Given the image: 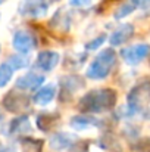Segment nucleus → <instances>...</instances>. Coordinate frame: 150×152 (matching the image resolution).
<instances>
[{
    "mask_svg": "<svg viewBox=\"0 0 150 152\" xmlns=\"http://www.w3.org/2000/svg\"><path fill=\"white\" fill-rule=\"evenodd\" d=\"M116 105V92L113 89H96L86 93L78 101V109L84 114H97L109 111Z\"/></svg>",
    "mask_w": 150,
    "mask_h": 152,
    "instance_id": "nucleus-1",
    "label": "nucleus"
},
{
    "mask_svg": "<svg viewBox=\"0 0 150 152\" xmlns=\"http://www.w3.org/2000/svg\"><path fill=\"white\" fill-rule=\"evenodd\" d=\"M115 65H116L115 50L110 48L103 49L90 64V66L87 69V77L91 80H103L112 72Z\"/></svg>",
    "mask_w": 150,
    "mask_h": 152,
    "instance_id": "nucleus-2",
    "label": "nucleus"
},
{
    "mask_svg": "<svg viewBox=\"0 0 150 152\" xmlns=\"http://www.w3.org/2000/svg\"><path fill=\"white\" fill-rule=\"evenodd\" d=\"M150 102V80H144L137 83L127 96L128 111L131 114L144 112L147 109V103Z\"/></svg>",
    "mask_w": 150,
    "mask_h": 152,
    "instance_id": "nucleus-3",
    "label": "nucleus"
},
{
    "mask_svg": "<svg viewBox=\"0 0 150 152\" xmlns=\"http://www.w3.org/2000/svg\"><path fill=\"white\" fill-rule=\"evenodd\" d=\"M150 53V46L146 43H140V45H134V46H128L125 49L121 50V56L125 61V64L128 65H137L140 64L143 59H146Z\"/></svg>",
    "mask_w": 150,
    "mask_h": 152,
    "instance_id": "nucleus-4",
    "label": "nucleus"
},
{
    "mask_svg": "<svg viewBox=\"0 0 150 152\" xmlns=\"http://www.w3.org/2000/svg\"><path fill=\"white\" fill-rule=\"evenodd\" d=\"M59 53L57 52H53V50H44V52H40L38 58H37V65L40 69L49 72V71H53L57 64H59Z\"/></svg>",
    "mask_w": 150,
    "mask_h": 152,
    "instance_id": "nucleus-5",
    "label": "nucleus"
},
{
    "mask_svg": "<svg viewBox=\"0 0 150 152\" xmlns=\"http://www.w3.org/2000/svg\"><path fill=\"white\" fill-rule=\"evenodd\" d=\"M84 86V81L78 77V75H65L60 78V96H66L71 98L72 93H75L78 89H81Z\"/></svg>",
    "mask_w": 150,
    "mask_h": 152,
    "instance_id": "nucleus-6",
    "label": "nucleus"
},
{
    "mask_svg": "<svg viewBox=\"0 0 150 152\" xmlns=\"http://www.w3.org/2000/svg\"><path fill=\"white\" fill-rule=\"evenodd\" d=\"M133 34H134V25L133 24H124L112 33L109 42H110L112 46H121L127 40H130L133 37Z\"/></svg>",
    "mask_w": 150,
    "mask_h": 152,
    "instance_id": "nucleus-7",
    "label": "nucleus"
},
{
    "mask_svg": "<svg viewBox=\"0 0 150 152\" xmlns=\"http://www.w3.org/2000/svg\"><path fill=\"white\" fill-rule=\"evenodd\" d=\"M75 134H71V133H56L51 136L50 139V146L51 149H56V151H62V149H69L77 140H75Z\"/></svg>",
    "mask_w": 150,
    "mask_h": 152,
    "instance_id": "nucleus-8",
    "label": "nucleus"
},
{
    "mask_svg": "<svg viewBox=\"0 0 150 152\" xmlns=\"http://www.w3.org/2000/svg\"><path fill=\"white\" fill-rule=\"evenodd\" d=\"M69 124L74 130L81 132V130H86L90 127H99L100 120L94 118V117H88V115H77V117H72Z\"/></svg>",
    "mask_w": 150,
    "mask_h": 152,
    "instance_id": "nucleus-9",
    "label": "nucleus"
},
{
    "mask_svg": "<svg viewBox=\"0 0 150 152\" xmlns=\"http://www.w3.org/2000/svg\"><path fill=\"white\" fill-rule=\"evenodd\" d=\"M43 83H44V75L37 74V72H30L18 80V86L24 89H37Z\"/></svg>",
    "mask_w": 150,
    "mask_h": 152,
    "instance_id": "nucleus-10",
    "label": "nucleus"
},
{
    "mask_svg": "<svg viewBox=\"0 0 150 152\" xmlns=\"http://www.w3.org/2000/svg\"><path fill=\"white\" fill-rule=\"evenodd\" d=\"M34 46H36V40H34V37L30 33L21 31V33L16 34V37H15V48L19 52H28L31 50Z\"/></svg>",
    "mask_w": 150,
    "mask_h": 152,
    "instance_id": "nucleus-11",
    "label": "nucleus"
},
{
    "mask_svg": "<svg viewBox=\"0 0 150 152\" xmlns=\"http://www.w3.org/2000/svg\"><path fill=\"white\" fill-rule=\"evenodd\" d=\"M54 96H56V86L54 84H47V86H44L43 89H40L37 92V95L34 96V102L37 105L44 106V105H47V103L53 101Z\"/></svg>",
    "mask_w": 150,
    "mask_h": 152,
    "instance_id": "nucleus-12",
    "label": "nucleus"
},
{
    "mask_svg": "<svg viewBox=\"0 0 150 152\" xmlns=\"http://www.w3.org/2000/svg\"><path fill=\"white\" fill-rule=\"evenodd\" d=\"M57 118H59V117H57V114H56V112L41 114V115L37 118V124H38L40 130H43V132H49V130H51V129L56 126Z\"/></svg>",
    "mask_w": 150,
    "mask_h": 152,
    "instance_id": "nucleus-13",
    "label": "nucleus"
},
{
    "mask_svg": "<svg viewBox=\"0 0 150 152\" xmlns=\"http://www.w3.org/2000/svg\"><path fill=\"white\" fill-rule=\"evenodd\" d=\"M100 146L109 152H122L121 143H119L112 134H104V136H101V139H100Z\"/></svg>",
    "mask_w": 150,
    "mask_h": 152,
    "instance_id": "nucleus-14",
    "label": "nucleus"
},
{
    "mask_svg": "<svg viewBox=\"0 0 150 152\" xmlns=\"http://www.w3.org/2000/svg\"><path fill=\"white\" fill-rule=\"evenodd\" d=\"M136 9H137V6H136L131 0H128V1H124V3H121V4L118 6V9L115 10L113 16H115L116 19H122V18H125L127 15H131Z\"/></svg>",
    "mask_w": 150,
    "mask_h": 152,
    "instance_id": "nucleus-15",
    "label": "nucleus"
},
{
    "mask_svg": "<svg viewBox=\"0 0 150 152\" xmlns=\"http://www.w3.org/2000/svg\"><path fill=\"white\" fill-rule=\"evenodd\" d=\"M24 148H25V152H41L43 142L36 140V139H28L24 142Z\"/></svg>",
    "mask_w": 150,
    "mask_h": 152,
    "instance_id": "nucleus-16",
    "label": "nucleus"
},
{
    "mask_svg": "<svg viewBox=\"0 0 150 152\" xmlns=\"http://www.w3.org/2000/svg\"><path fill=\"white\" fill-rule=\"evenodd\" d=\"M133 152H150V139L144 137L133 145Z\"/></svg>",
    "mask_w": 150,
    "mask_h": 152,
    "instance_id": "nucleus-17",
    "label": "nucleus"
},
{
    "mask_svg": "<svg viewBox=\"0 0 150 152\" xmlns=\"http://www.w3.org/2000/svg\"><path fill=\"white\" fill-rule=\"evenodd\" d=\"M104 40H106V36H104V34H100V36H97V37L93 39V40H90V42L86 45V49H87V50H96V49H99L100 46L104 43Z\"/></svg>",
    "mask_w": 150,
    "mask_h": 152,
    "instance_id": "nucleus-18",
    "label": "nucleus"
},
{
    "mask_svg": "<svg viewBox=\"0 0 150 152\" xmlns=\"http://www.w3.org/2000/svg\"><path fill=\"white\" fill-rule=\"evenodd\" d=\"M144 15H150V0H131Z\"/></svg>",
    "mask_w": 150,
    "mask_h": 152,
    "instance_id": "nucleus-19",
    "label": "nucleus"
},
{
    "mask_svg": "<svg viewBox=\"0 0 150 152\" xmlns=\"http://www.w3.org/2000/svg\"><path fill=\"white\" fill-rule=\"evenodd\" d=\"M69 152H88V142H86V140L75 142L69 148Z\"/></svg>",
    "mask_w": 150,
    "mask_h": 152,
    "instance_id": "nucleus-20",
    "label": "nucleus"
},
{
    "mask_svg": "<svg viewBox=\"0 0 150 152\" xmlns=\"http://www.w3.org/2000/svg\"><path fill=\"white\" fill-rule=\"evenodd\" d=\"M10 69L7 68V66H1L0 68V86H3L9 78H10Z\"/></svg>",
    "mask_w": 150,
    "mask_h": 152,
    "instance_id": "nucleus-21",
    "label": "nucleus"
},
{
    "mask_svg": "<svg viewBox=\"0 0 150 152\" xmlns=\"http://www.w3.org/2000/svg\"><path fill=\"white\" fill-rule=\"evenodd\" d=\"M69 3L75 7H87L91 4V0H69Z\"/></svg>",
    "mask_w": 150,
    "mask_h": 152,
    "instance_id": "nucleus-22",
    "label": "nucleus"
}]
</instances>
